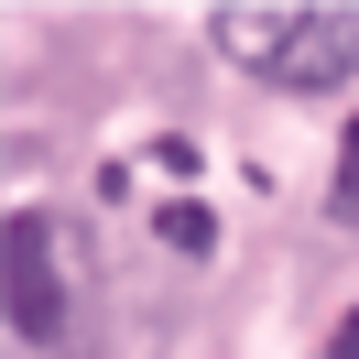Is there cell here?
<instances>
[{"mask_svg":"<svg viewBox=\"0 0 359 359\" xmlns=\"http://www.w3.org/2000/svg\"><path fill=\"white\" fill-rule=\"evenodd\" d=\"M207 33H218V55H240L283 98H327L359 76V0H240Z\"/></svg>","mask_w":359,"mask_h":359,"instance_id":"obj_1","label":"cell"},{"mask_svg":"<svg viewBox=\"0 0 359 359\" xmlns=\"http://www.w3.org/2000/svg\"><path fill=\"white\" fill-rule=\"evenodd\" d=\"M11 337L22 348H66V272H55V218L44 207L11 218Z\"/></svg>","mask_w":359,"mask_h":359,"instance_id":"obj_2","label":"cell"},{"mask_svg":"<svg viewBox=\"0 0 359 359\" xmlns=\"http://www.w3.org/2000/svg\"><path fill=\"white\" fill-rule=\"evenodd\" d=\"M327 207L359 229V120H348V142H337V185H327Z\"/></svg>","mask_w":359,"mask_h":359,"instance_id":"obj_3","label":"cell"},{"mask_svg":"<svg viewBox=\"0 0 359 359\" xmlns=\"http://www.w3.org/2000/svg\"><path fill=\"white\" fill-rule=\"evenodd\" d=\"M327 359H359V305L337 316V337H327Z\"/></svg>","mask_w":359,"mask_h":359,"instance_id":"obj_4","label":"cell"}]
</instances>
